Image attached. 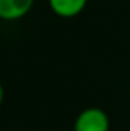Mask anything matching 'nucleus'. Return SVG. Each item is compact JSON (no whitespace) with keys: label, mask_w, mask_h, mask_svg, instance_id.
Listing matches in <instances>:
<instances>
[{"label":"nucleus","mask_w":130,"mask_h":131,"mask_svg":"<svg viewBox=\"0 0 130 131\" xmlns=\"http://www.w3.org/2000/svg\"><path fill=\"white\" fill-rule=\"evenodd\" d=\"M110 121L104 110L98 107L84 108L73 122V131H109Z\"/></svg>","instance_id":"obj_1"},{"label":"nucleus","mask_w":130,"mask_h":131,"mask_svg":"<svg viewBox=\"0 0 130 131\" xmlns=\"http://www.w3.org/2000/svg\"><path fill=\"white\" fill-rule=\"evenodd\" d=\"M35 0H0V20L17 21L25 18L34 8Z\"/></svg>","instance_id":"obj_2"},{"label":"nucleus","mask_w":130,"mask_h":131,"mask_svg":"<svg viewBox=\"0 0 130 131\" xmlns=\"http://www.w3.org/2000/svg\"><path fill=\"white\" fill-rule=\"evenodd\" d=\"M89 0H48L51 11L60 18H73L80 15Z\"/></svg>","instance_id":"obj_3"},{"label":"nucleus","mask_w":130,"mask_h":131,"mask_svg":"<svg viewBox=\"0 0 130 131\" xmlns=\"http://www.w3.org/2000/svg\"><path fill=\"white\" fill-rule=\"evenodd\" d=\"M3 101H5V89H3V85H2V82H0V107H2V104H3Z\"/></svg>","instance_id":"obj_4"}]
</instances>
